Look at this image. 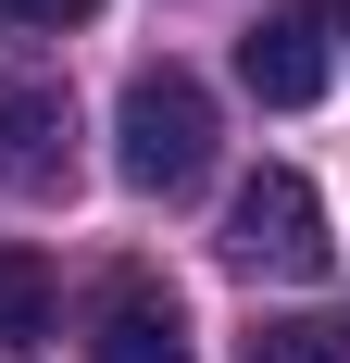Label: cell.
Listing matches in <instances>:
<instances>
[{
    "label": "cell",
    "mask_w": 350,
    "mask_h": 363,
    "mask_svg": "<svg viewBox=\"0 0 350 363\" xmlns=\"http://www.w3.org/2000/svg\"><path fill=\"white\" fill-rule=\"evenodd\" d=\"M225 263L238 276H325L338 263V238H325V201H313V176H288V163H263V176L225 201Z\"/></svg>",
    "instance_id": "7a4b0ae2"
},
{
    "label": "cell",
    "mask_w": 350,
    "mask_h": 363,
    "mask_svg": "<svg viewBox=\"0 0 350 363\" xmlns=\"http://www.w3.org/2000/svg\"><path fill=\"white\" fill-rule=\"evenodd\" d=\"M50 326H63V276H50L38 251H0V338H13V351H38Z\"/></svg>",
    "instance_id": "8992f818"
},
{
    "label": "cell",
    "mask_w": 350,
    "mask_h": 363,
    "mask_svg": "<svg viewBox=\"0 0 350 363\" xmlns=\"http://www.w3.org/2000/svg\"><path fill=\"white\" fill-rule=\"evenodd\" d=\"M88 363H188V313H175V289L113 276L101 313H88Z\"/></svg>",
    "instance_id": "277c9868"
},
{
    "label": "cell",
    "mask_w": 350,
    "mask_h": 363,
    "mask_svg": "<svg viewBox=\"0 0 350 363\" xmlns=\"http://www.w3.org/2000/svg\"><path fill=\"white\" fill-rule=\"evenodd\" d=\"M0 13H13V26H88L101 0H0Z\"/></svg>",
    "instance_id": "ba28073f"
},
{
    "label": "cell",
    "mask_w": 350,
    "mask_h": 363,
    "mask_svg": "<svg viewBox=\"0 0 350 363\" xmlns=\"http://www.w3.org/2000/svg\"><path fill=\"white\" fill-rule=\"evenodd\" d=\"M0 188L13 201H63L75 188V101H63V75H0Z\"/></svg>",
    "instance_id": "3957f363"
},
{
    "label": "cell",
    "mask_w": 350,
    "mask_h": 363,
    "mask_svg": "<svg viewBox=\"0 0 350 363\" xmlns=\"http://www.w3.org/2000/svg\"><path fill=\"white\" fill-rule=\"evenodd\" d=\"M238 88L276 101V113L325 101V26H313V13H263V26L238 38Z\"/></svg>",
    "instance_id": "5b68a950"
},
{
    "label": "cell",
    "mask_w": 350,
    "mask_h": 363,
    "mask_svg": "<svg viewBox=\"0 0 350 363\" xmlns=\"http://www.w3.org/2000/svg\"><path fill=\"white\" fill-rule=\"evenodd\" d=\"M113 163H125V188H150V201L201 188L213 176V88L188 63H138L125 101H113Z\"/></svg>",
    "instance_id": "6da1fadb"
},
{
    "label": "cell",
    "mask_w": 350,
    "mask_h": 363,
    "mask_svg": "<svg viewBox=\"0 0 350 363\" xmlns=\"http://www.w3.org/2000/svg\"><path fill=\"white\" fill-rule=\"evenodd\" d=\"M300 13H313V26H338V38H350V0H300Z\"/></svg>",
    "instance_id": "9c48e42d"
},
{
    "label": "cell",
    "mask_w": 350,
    "mask_h": 363,
    "mask_svg": "<svg viewBox=\"0 0 350 363\" xmlns=\"http://www.w3.org/2000/svg\"><path fill=\"white\" fill-rule=\"evenodd\" d=\"M238 363H350V326H313V313H263L238 338Z\"/></svg>",
    "instance_id": "52a82bcc"
}]
</instances>
